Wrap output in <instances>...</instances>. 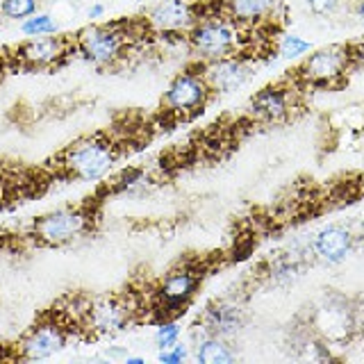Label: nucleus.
Segmentation results:
<instances>
[{
  "mask_svg": "<svg viewBox=\"0 0 364 364\" xmlns=\"http://www.w3.org/2000/svg\"><path fill=\"white\" fill-rule=\"evenodd\" d=\"M71 333H77V328L68 321L60 310L43 314L39 321L11 346V360H21V362L48 360L66 348V344L71 341Z\"/></svg>",
  "mask_w": 364,
  "mask_h": 364,
  "instance_id": "5",
  "label": "nucleus"
},
{
  "mask_svg": "<svg viewBox=\"0 0 364 364\" xmlns=\"http://www.w3.org/2000/svg\"><path fill=\"white\" fill-rule=\"evenodd\" d=\"M344 0H305V7L310 9L312 16H333L341 9Z\"/></svg>",
  "mask_w": 364,
  "mask_h": 364,
  "instance_id": "24",
  "label": "nucleus"
},
{
  "mask_svg": "<svg viewBox=\"0 0 364 364\" xmlns=\"http://www.w3.org/2000/svg\"><path fill=\"white\" fill-rule=\"evenodd\" d=\"M73 53H75L73 39L57 37L55 32V34H43V37H28L23 43L11 48V55L7 60L18 71H46V68H57L66 64Z\"/></svg>",
  "mask_w": 364,
  "mask_h": 364,
  "instance_id": "11",
  "label": "nucleus"
},
{
  "mask_svg": "<svg viewBox=\"0 0 364 364\" xmlns=\"http://www.w3.org/2000/svg\"><path fill=\"white\" fill-rule=\"evenodd\" d=\"M87 16L91 18V21H98V18H102L105 16V5L102 3H94L89 9H87Z\"/></svg>",
  "mask_w": 364,
  "mask_h": 364,
  "instance_id": "26",
  "label": "nucleus"
},
{
  "mask_svg": "<svg viewBox=\"0 0 364 364\" xmlns=\"http://www.w3.org/2000/svg\"><path fill=\"white\" fill-rule=\"evenodd\" d=\"M353 18L364 28V0H355V5H353Z\"/></svg>",
  "mask_w": 364,
  "mask_h": 364,
  "instance_id": "27",
  "label": "nucleus"
},
{
  "mask_svg": "<svg viewBox=\"0 0 364 364\" xmlns=\"http://www.w3.org/2000/svg\"><path fill=\"white\" fill-rule=\"evenodd\" d=\"M119 155H121V148L112 136L102 132L85 134V136H80V139L71 141L60 155H57L55 168L68 180L98 182L114 168Z\"/></svg>",
  "mask_w": 364,
  "mask_h": 364,
  "instance_id": "3",
  "label": "nucleus"
},
{
  "mask_svg": "<svg viewBox=\"0 0 364 364\" xmlns=\"http://www.w3.org/2000/svg\"><path fill=\"white\" fill-rule=\"evenodd\" d=\"M0 360H11V346H5V350H0Z\"/></svg>",
  "mask_w": 364,
  "mask_h": 364,
  "instance_id": "29",
  "label": "nucleus"
},
{
  "mask_svg": "<svg viewBox=\"0 0 364 364\" xmlns=\"http://www.w3.org/2000/svg\"><path fill=\"white\" fill-rule=\"evenodd\" d=\"M355 232L348 225L341 223H328L312 235L310 239V253L312 259H318L321 264L337 267L341 262H346V257L355 248Z\"/></svg>",
  "mask_w": 364,
  "mask_h": 364,
  "instance_id": "14",
  "label": "nucleus"
},
{
  "mask_svg": "<svg viewBox=\"0 0 364 364\" xmlns=\"http://www.w3.org/2000/svg\"><path fill=\"white\" fill-rule=\"evenodd\" d=\"M248 37L246 28L237 26L232 18H228L219 11L208 9L205 14L193 23V28L187 32V48L198 57L200 62L219 60L225 55L246 53Z\"/></svg>",
  "mask_w": 364,
  "mask_h": 364,
  "instance_id": "4",
  "label": "nucleus"
},
{
  "mask_svg": "<svg viewBox=\"0 0 364 364\" xmlns=\"http://www.w3.org/2000/svg\"><path fill=\"white\" fill-rule=\"evenodd\" d=\"M39 0H3L0 3V16L9 21H26L32 14H37Z\"/></svg>",
  "mask_w": 364,
  "mask_h": 364,
  "instance_id": "21",
  "label": "nucleus"
},
{
  "mask_svg": "<svg viewBox=\"0 0 364 364\" xmlns=\"http://www.w3.org/2000/svg\"><path fill=\"white\" fill-rule=\"evenodd\" d=\"M348 71H353L348 43H330L307 53L296 66L294 80L303 87H335L344 82Z\"/></svg>",
  "mask_w": 364,
  "mask_h": 364,
  "instance_id": "9",
  "label": "nucleus"
},
{
  "mask_svg": "<svg viewBox=\"0 0 364 364\" xmlns=\"http://www.w3.org/2000/svg\"><path fill=\"white\" fill-rule=\"evenodd\" d=\"M212 96L214 94L205 82L200 68H185L168 82L162 96V109L176 119H193L208 107Z\"/></svg>",
  "mask_w": 364,
  "mask_h": 364,
  "instance_id": "10",
  "label": "nucleus"
},
{
  "mask_svg": "<svg viewBox=\"0 0 364 364\" xmlns=\"http://www.w3.org/2000/svg\"><path fill=\"white\" fill-rule=\"evenodd\" d=\"M193 360L200 364H232L237 360V350L225 337L205 333L200 326L193 330Z\"/></svg>",
  "mask_w": 364,
  "mask_h": 364,
  "instance_id": "18",
  "label": "nucleus"
},
{
  "mask_svg": "<svg viewBox=\"0 0 364 364\" xmlns=\"http://www.w3.org/2000/svg\"><path fill=\"white\" fill-rule=\"evenodd\" d=\"M75 310H60L68 321H71L80 333H87L91 337H107L123 333L136 314V305L128 294H105V296H77L73 299Z\"/></svg>",
  "mask_w": 364,
  "mask_h": 364,
  "instance_id": "1",
  "label": "nucleus"
},
{
  "mask_svg": "<svg viewBox=\"0 0 364 364\" xmlns=\"http://www.w3.org/2000/svg\"><path fill=\"white\" fill-rule=\"evenodd\" d=\"M348 50H350L353 68H364V39H360L355 43H348Z\"/></svg>",
  "mask_w": 364,
  "mask_h": 364,
  "instance_id": "25",
  "label": "nucleus"
},
{
  "mask_svg": "<svg viewBox=\"0 0 364 364\" xmlns=\"http://www.w3.org/2000/svg\"><path fill=\"white\" fill-rule=\"evenodd\" d=\"M312 333L330 346H344L360 328V310L341 294H326L307 321Z\"/></svg>",
  "mask_w": 364,
  "mask_h": 364,
  "instance_id": "6",
  "label": "nucleus"
},
{
  "mask_svg": "<svg viewBox=\"0 0 364 364\" xmlns=\"http://www.w3.org/2000/svg\"><path fill=\"white\" fill-rule=\"evenodd\" d=\"M205 7L198 0H159L146 11L144 26L148 32L164 37V34H187L193 23H196L203 14Z\"/></svg>",
  "mask_w": 364,
  "mask_h": 364,
  "instance_id": "12",
  "label": "nucleus"
},
{
  "mask_svg": "<svg viewBox=\"0 0 364 364\" xmlns=\"http://www.w3.org/2000/svg\"><path fill=\"white\" fill-rule=\"evenodd\" d=\"M296 91L287 82H276L267 85L259 91H255L253 98L248 102V114L250 119L257 123H280L291 114L296 107Z\"/></svg>",
  "mask_w": 364,
  "mask_h": 364,
  "instance_id": "15",
  "label": "nucleus"
},
{
  "mask_svg": "<svg viewBox=\"0 0 364 364\" xmlns=\"http://www.w3.org/2000/svg\"><path fill=\"white\" fill-rule=\"evenodd\" d=\"M198 68L214 96L235 94V91L244 89L255 75V64L246 53L225 55V57H219V60L200 62Z\"/></svg>",
  "mask_w": 364,
  "mask_h": 364,
  "instance_id": "13",
  "label": "nucleus"
},
{
  "mask_svg": "<svg viewBox=\"0 0 364 364\" xmlns=\"http://www.w3.org/2000/svg\"><path fill=\"white\" fill-rule=\"evenodd\" d=\"M57 21L50 14H32L30 18L21 21V34L23 37H43V34H55Z\"/></svg>",
  "mask_w": 364,
  "mask_h": 364,
  "instance_id": "20",
  "label": "nucleus"
},
{
  "mask_svg": "<svg viewBox=\"0 0 364 364\" xmlns=\"http://www.w3.org/2000/svg\"><path fill=\"white\" fill-rule=\"evenodd\" d=\"M314 48L312 41H307L301 34H294V32H284L276 39L273 43V50L280 57V60H287V62H296V60H303V57Z\"/></svg>",
  "mask_w": 364,
  "mask_h": 364,
  "instance_id": "19",
  "label": "nucleus"
},
{
  "mask_svg": "<svg viewBox=\"0 0 364 364\" xmlns=\"http://www.w3.org/2000/svg\"><path fill=\"white\" fill-rule=\"evenodd\" d=\"M148 28L141 23L130 21H114V23H91L82 28L75 37V53L82 57L85 62L94 64L98 68H109L121 64L136 39L144 37Z\"/></svg>",
  "mask_w": 364,
  "mask_h": 364,
  "instance_id": "2",
  "label": "nucleus"
},
{
  "mask_svg": "<svg viewBox=\"0 0 364 364\" xmlns=\"http://www.w3.org/2000/svg\"><path fill=\"white\" fill-rule=\"evenodd\" d=\"M180 337H182V328L178 323V318H164V321L157 323L153 341L157 350H162V348H171L173 344H178Z\"/></svg>",
  "mask_w": 364,
  "mask_h": 364,
  "instance_id": "22",
  "label": "nucleus"
},
{
  "mask_svg": "<svg viewBox=\"0 0 364 364\" xmlns=\"http://www.w3.org/2000/svg\"><path fill=\"white\" fill-rule=\"evenodd\" d=\"M205 273L198 267L185 264L180 269L168 271L153 291L151 310L153 314L164 321V318H178L180 314L187 312L191 301L196 299V294L203 284Z\"/></svg>",
  "mask_w": 364,
  "mask_h": 364,
  "instance_id": "8",
  "label": "nucleus"
},
{
  "mask_svg": "<svg viewBox=\"0 0 364 364\" xmlns=\"http://www.w3.org/2000/svg\"><path fill=\"white\" fill-rule=\"evenodd\" d=\"M198 326L210 335L230 339L246 326V312H244V307L235 301H216L205 307Z\"/></svg>",
  "mask_w": 364,
  "mask_h": 364,
  "instance_id": "17",
  "label": "nucleus"
},
{
  "mask_svg": "<svg viewBox=\"0 0 364 364\" xmlns=\"http://www.w3.org/2000/svg\"><path fill=\"white\" fill-rule=\"evenodd\" d=\"M125 362H128V364H144L146 360L141 355H125Z\"/></svg>",
  "mask_w": 364,
  "mask_h": 364,
  "instance_id": "28",
  "label": "nucleus"
},
{
  "mask_svg": "<svg viewBox=\"0 0 364 364\" xmlns=\"http://www.w3.org/2000/svg\"><path fill=\"white\" fill-rule=\"evenodd\" d=\"M189 358H191V346L182 344V341H178V344H173L171 348H162L157 353V360L164 362V364H182Z\"/></svg>",
  "mask_w": 364,
  "mask_h": 364,
  "instance_id": "23",
  "label": "nucleus"
},
{
  "mask_svg": "<svg viewBox=\"0 0 364 364\" xmlns=\"http://www.w3.org/2000/svg\"><path fill=\"white\" fill-rule=\"evenodd\" d=\"M280 7L284 5L276 3V0H214L210 5L212 11H219V14L232 18L237 26L246 30L276 21Z\"/></svg>",
  "mask_w": 364,
  "mask_h": 364,
  "instance_id": "16",
  "label": "nucleus"
},
{
  "mask_svg": "<svg viewBox=\"0 0 364 364\" xmlns=\"http://www.w3.org/2000/svg\"><path fill=\"white\" fill-rule=\"evenodd\" d=\"M94 225V210L91 205H75V208H57L46 212L32 221L30 237L41 246H66L82 239Z\"/></svg>",
  "mask_w": 364,
  "mask_h": 364,
  "instance_id": "7",
  "label": "nucleus"
}]
</instances>
